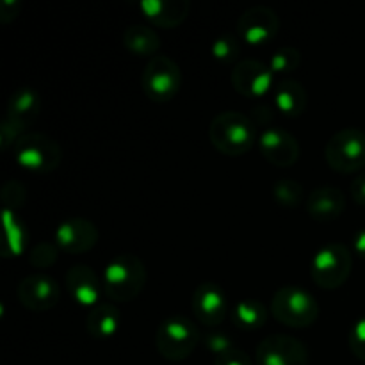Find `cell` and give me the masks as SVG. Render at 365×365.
<instances>
[{
	"label": "cell",
	"mask_w": 365,
	"mask_h": 365,
	"mask_svg": "<svg viewBox=\"0 0 365 365\" xmlns=\"http://www.w3.org/2000/svg\"><path fill=\"white\" fill-rule=\"evenodd\" d=\"M209 139L214 148L230 157L245 155L259 143L257 127L239 110H223L209 125Z\"/></svg>",
	"instance_id": "6da1fadb"
},
{
	"label": "cell",
	"mask_w": 365,
	"mask_h": 365,
	"mask_svg": "<svg viewBox=\"0 0 365 365\" xmlns=\"http://www.w3.org/2000/svg\"><path fill=\"white\" fill-rule=\"evenodd\" d=\"M146 284V266L134 253L113 257L102 273L103 294L118 303L132 302Z\"/></svg>",
	"instance_id": "7a4b0ae2"
},
{
	"label": "cell",
	"mask_w": 365,
	"mask_h": 365,
	"mask_svg": "<svg viewBox=\"0 0 365 365\" xmlns=\"http://www.w3.org/2000/svg\"><path fill=\"white\" fill-rule=\"evenodd\" d=\"M271 314L285 327L307 328L319 317V303L307 289L284 285L271 299Z\"/></svg>",
	"instance_id": "3957f363"
},
{
	"label": "cell",
	"mask_w": 365,
	"mask_h": 365,
	"mask_svg": "<svg viewBox=\"0 0 365 365\" xmlns=\"http://www.w3.org/2000/svg\"><path fill=\"white\" fill-rule=\"evenodd\" d=\"M200 339L202 335H200L198 327L189 317L175 314V316L166 317L157 328L155 348L163 359L170 362H182L191 356Z\"/></svg>",
	"instance_id": "277c9868"
},
{
	"label": "cell",
	"mask_w": 365,
	"mask_h": 365,
	"mask_svg": "<svg viewBox=\"0 0 365 365\" xmlns=\"http://www.w3.org/2000/svg\"><path fill=\"white\" fill-rule=\"evenodd\" d=\"M351 267L353 255L348 246L342 242H327L314 253L310 274L317 287L334 291L348 282Z\"/></svg>",
	"instance_id": "5b68a950"
},
{
	"label": "cell",
	"mask_w": 365,
	"mask_h": 365,
	"mask_svg": "<svg viewBox=\"0 0 365 365\" xmlns=\"http://www.w3.org/2000/svg\"><path fill=\"white\" fill-rule=\"evenodd\" d=\"M324 159L339 173H356L365 168V132L344 127L335 132L324 146Z\"/></svg>",
	"instance_id": "8992f818"
},
{
	"label": "cell",
	"mask_w": 365,
	"mask_h": 365,
	"mask_svg": "<svg viewBox=\"0 0 365 365\" xmlns=\"http://www.w3.org/2000/svg\"><path fill=\"white\" fill-rule=\"evenodd\" d=\"M13 153L18 166L32 173H50L63 159L59 143L41 132H29L21 135L20 141L13 146Z\"/></svg>",
	"instance_id": "52a82bcc"
},
{
	"label": "cell",
	"mask_w": 365,
	"mask_h": 365,
	"mask_svg": "<svg viewBox=\"0 0 365 365\" xmlns=\"http://www.w3.org/2000/svg\"><path fill=\"white\" fill-rule=\"evenodd\" d=\"M145 95L153 102H170L182 86V70L177 61L157 53L146 63L141 75Z\"/></svg>",
	"instance_id": "ba28073f"
},
{
	"label": "cell",
	"mask_w": 365,
	"mask_h": 365,
	"mask_svg": "<svg viewBox=\"0 0 365 365\" xmlns=\"http://www.w3.org/2000/svg\"><path fill=\"white\" fill-rule=\"evenodd\" d=\"M239 38L252 46L266 45L280 31V18L277 11L267 6H252L242 11L237 18Z\"/></svg>",
	"instance_id": "9c48e42d"
},
{
	"label": "cell",
	"mask_w": 365,
	"mask_h": 365,
	"mask_svg": "<svg viewBox=\"0 0 365 365\" xmlns=\"http://www.w3.org/2000/svg\"><path fill=\"white\" fill-rule=\"evenodd\" d=\"M232 86L246 98H264L273 93L274 73L269 64L257 59H241L230 73Z\"/></svg>",
	"instance_id": "30bf717a"
},
{
	"label": "cell",
	"mask_w": 365,
	"mask_h": 365,
	"mask_svg": "<svg viewBox=\"0 0 365 365\" xmlns=\"http://www.w3.org/2000/svg\"><path fill=\"white\" fill-rule=\"evenodd\" d=\"M257 365H307L309 351L299 339L274 334L262 339L257 346Z\"/></svg>",
	"instance_id": "8fae6325"
},
{
	"label": "cell",
	"mask_w": 365,
	"mask_h": 365,
	"mask_svg": "<svg viewBox=\"0 0 365 365\" xmlns=\"http://www.w3.org/2000/svg\"><path fill=\"white\" fill-rule=\"evenodd\" d=\"M192 312L196 319L209 328H216L228 316V296L221 285L203 282L192 292Z\"/></svg>",
	"instance_id": "7c38bea8"
},
{
	"label": "cell",
	"mask_w": 365,
	"mask_h": 365,
	"mask_svg": "<svg viewBox=\"0 0 365 365\" xmlns=\"http://www.w3.org/2000/svg\"><path fill=\"white\" fill-rule=\"evenodd\" d=\"M16 294L25 309L32 312H45L59 303L61 289L48 274L32 273L18 284Z\"/></svg>",
	"instance_id": "4fadbf2b"
},
{
	"label": "cell",
	"mask_w": 365,
	"mask_h": 365,
	"mask_svg": "<svg viewBox=\"0 0 365 365\" xmlns=\"http://www.w3.org/2000/svg\"><path fill=\"white\" fill-rule=\"evenodd\" d=\"M259 148L264 159L278 168H289L299 159V143L282 127H266L259 134Z\"/></svg>",
	"instance_id": "5bb4252c"
},
{
	"label": "cell",
	"mask_w": 365,
	"mask_h": 365,
	"mask_svg": "<svg viewBox=\"0 0 365 365\" xmlns=\"http://www.w3.org/2000/svg\"><path fill=\"white\" fill-rule=\"evenodd\" d=\"M98 228L93 221L86 220V217H70L56 228L53 242L63 252L81 255V253L95 248V245L98 242Z\"/></svg>",
	"instance_id": "9a60e30c"
},
{
	"label": "cell",
	"mask_w": 365,
	"mask_h": 365,
	"mask_svg": "<svg viewBox=\"0 0 365 365\" xmlns=\"http://www.w3.org/2000/svg\"><path fill=\"white\" fill-rule=\"evenodd\" d=\"M66 287L78 305L89 307V309L100 303V294L103 292L102 278L86 264H75L68 269Z\"/></svg>",
	"instance_id": "2e32d148"
},
{
	"label": "cell",
	"mask_w": 365,
	"mask_h": 365,
	"mask_svg": "<svg viewBox=\"0 0 365 365\" xmlns=\"http://www.w3.org/2000/svg\"><path fill=\"white\" fill-rule=\"evenodd\" d=\"M346 210L344 192L334 185H321L307 198V212L314 221L328 223L342 216Z\"/></svg>",
	"instance_id": "e0dca14e"
},
{
	"label": "cell",
	"mask_w": 365,
	"mask_h": 365,
	"mask_svg": "<svg viewBox=\"0 0 365 365\" xmlns=\"http://www.w3.org/2000/svg\"><path fill=\"white\" fill-rule=\"evenodd\" d=\"M139 9L146 16V20L160 29L178 27L191 11L189 0H141Z\"/></svg>",
	"instance_id": "ac0fdd59"
},
{
	"label": "cell",
	"mask_w": 365,
	"mask_h": 365,
	"mask_svg": "<svg viewBox=\"0 0 365 365\" xmlns=\"http://www.w3.org/2000/svg\"><path fill=\"white\" fill-rule=\"evenodd\" d=\"M39 110H41V98L38 91L31 86H20L7 100L6 118L27 130V127H31L36 121Z\"/></svg>",
	"instance_id": "d6986e66"
},
{
	"label": "cell",
	"mask_w": 365,
	"mask_h": 365,
	"mask_svg": "<svg viewBox=\"0 0 365 365\" xmlns=\"http://www.w3.org/2000/svg\"><path fill=\"white\" fill-rule=\"evenodd\" d=\"M121 314L114 303L100 302L86 316V330L96 341H107L120 330Z\"/></svg>",
	"instance_id": "ffe728a7"
},
{
	"label": "cell",
	"mask_w": 365,
	"mask_h": 365,
	"mask_svg": "<svg viewBox=\"0 0 365 365\" xmlns=\"http://www.w3.org/2000/svg\"><path fill=\"white\" fill-rule=\"evenodd\" d=\"M273 103L278 113L289 118L302 116L307 107V91L302 82L294 78H284L273 89Z\"/></svg>",
	"instance_id": "44dd1931"
},
{
	"label": "cell",
	"mask_w": 365,
	"mask_h": 365,
	"mask_svg": "<svg viewBox=\"0 0 365 365\" xmlns=\"http://www.w3.org/2000/svg\"><path fill=\"white\" fill-rule=\"evenodd\" d=\"M123 45L135 56H157L160 48V38L152 27L143 24L128 25L123 31Z\"/></svg>",
	"instance_id": "7402d4cb"
},
{
	"label": "cell",
	"mask_w": 365,
	"mask_h": 365,
	"mask_svg": "<svg viewBox=\"0 0 365 365\" xmlns=\"http://www.w3.org/2000/svg\"><path fill=\"white\" fill-rule=\"evenodd\" d=\"M232 321L237 328H242L246 331H255L266 324L269 312H267L266 305L259 299L246 298L241 299L232 309Z\"/></svg>",
	"instance_id": "603a6c76"
},
{
	"label": "cell",
	"mask_w": 365,
	"mask_h": 365,
	"mask_svg": "<svg viewBox=\"0 0 365 365\" xmlns=\"http://www.w3.org/2000/svg\"><path fill=\"white\" fill-rule=\"evenodd\" d=\"M4 228H6L4 255L18 257L27 252L29 232L24 221L16 216V212L4 209Z\"/></svg>",
	"instance_id": "cb8c5ba5"
},
{
	"label": "cell",
	"mask_w": 365,
	"mask_h": 365,
	"mask_svg": "<svg viewBox=\"0 0 365 365\" xmlns=\"http://www.w3.org/2000/svg\"><path fill=\"white\" fill-rule=\"evenodd\" d=\"M210 53L216 61L223 64H237L241 57V41L230 32L217 36L210 46Z\"/></svg>",
	"instance_id": "d4e9b609"
},
{
	"label": "cell",
	"mask_w": 365,
	"mask_h": 365,
	"mask_svg": "<svg viewBox=\"0 0 365 365\" xmlns=\"http://www.w3.org/2000/svg\"><path fill=\"white\" fill-rule=\"evenodd\" d=\"M302 66V52L294 46H280L273 52L269 59V68L273 73H292Z\"/></svg>",
	"instance_id": "484cf974"
},
{
	"label": "cell",
	"mask_w": 365,
	"mask_h": 365,
	"mask_svg": "<svg viewBox=\"0 0 365 365\" xmlns=\"http://www.w3.org/2000/svg\"><path fill=\"white\" fill-rule=\"evenodd\" d=\"M273 198L284 207H296L303 202V187L292 178H280L273 185Z\"/></svg>",
	"instance_id": "4316f807"
},
{
	"label": "cell",
	"mask_w": 365,
	"mask_h": 365,
	"mask_svg": "<svg viewBox=\"0 0 365 365\" xmlns=\"http://www.w3.org/2000/svg\"><path fill=\"white\" fill-rule=\"evenodd\" d=\"M29 264L36 269H48L59 259V246L56 242L43 241L38 242V245L32 246L27 253Z\"/></svg>",
	"instance_id": "83f0119b"
},
{
	"label": "cell",
	"mask_w": 365,
	"mask_h": 365,
	"mask_svg": "<svg viewBox=\"0 0 365 365\" xmlns=\"http://www.w3.org/2000/svg\"><path fill=\"white\" fill-rule=\"evenodd\" d=\"M25 196H27V189L24 184L18 180H7L2 185V203L6 210H16L25 203Z\"/></svg>",
	"instance_id": "f1b7e54d"
},
{
	"label": "cell",
	"mask_w": 365,
	"mask_h": 365,
	"mask_svg": "<svg viewBox=\"0 0 365 365\" xmlns=\"http://www.w3.org/2000/svg\"><path fill=\"white\" fill-rule=\"evenodd\" d=\"M202 342L210 353H214V356L223 355V353L230 351V349L234 348V342H232L230 335L223 334V331H217V330L209 331V334L203 335Z\"/></svg>",
	"instance_id": "f546056e"
},
{
	"label": "cell",
	"mask_w": 365,
	"mask_h": 365,
	"mask_svg": "<svg viewBox=\"0 0 365 365\" xmlns=\"http://www.w3.org/2000/svg\"><path fill=\"white\" fill-rule=\"evenodd\" d=\"M349 349H351L353 355L365 362V316L360 317L355 324H353L351 331H349Z\"/></svg>",
	"instance_id": "4dcf8cb0"
},
{
	"label": "cell",
	"mask_w": 365,
	"mask_h": 365,
	"mask_svg": "<svg viewBox=\"0 0 365 365\" xmlns=\"http://www.w3.org/2000/svg\"><path fill=\"white\" fill-rule=\"evenodd\" d=\"M21 135H25L24 128L14 123V121H11L9 118H4L2 125H0V148H13L20 141Z\"/></svg>",
	"instance_id": "1f68e13d"
},
{
	"label": "cell",
	"mask_w": 365,
	"mask_h": 365,
	"mask_svg": "<svg viewBox=\"0 0 365 365\" xmlns=\"http://www.w3.org/2000/svg\"><path fill=\"white\" fill-rule=\"evenodd\" d=\"M214 365H253V362L248 353L242 351V349L232 348L230 351L223 353V355L214 356Z\"/></svg>",
	"instance_id": "d6a6232c"
},
{
	"label": "cell",
	"mask_w": 365,
	"mask_h": 365,
	"mask_svg": "<svg viewBox=\"0 0 365 365\" xmlns=\"http://www.w3.org/2000/svg\"><path fill=\"white\" fill-rule=\"evenodd\" d=\"M21 9L20 0H2L0 2V21L4 24H9L14 18H18Z\"/></svg>",
	"instance_id": "836d02e7"
},
{
	"label": "cell",
	"mask_w": 365,
	"mask_h": 365,
	"mask_svg": "<svg viewBox=\"0 0 365 365\" xmlns=\"http://www.w3.org/2000/svg\"><path fill=\"white\" fill-rule=\"evenodd\" d=\"M351 198L360 207H365V171H360L351 182Z\"/></svg>",
	"instance_id": "e575fe53"
},
{
	"label": "cell",
	"mask_w": 365,
	"mask_h": 365,
	"mask_svg": "<svg viewBox=\"0 0 365 365\" xmlns=\"http://www.w3.org/2000/svg\"><path fill=\"white\" fill-rule=\"evenodd\" d=\"M353 246H355V252L360 259L365 260V227L360 228L355 234V239H353Z\"/></svg>",
	"instance_id": "d590c367"
}]
</instances>
